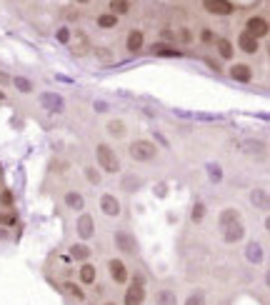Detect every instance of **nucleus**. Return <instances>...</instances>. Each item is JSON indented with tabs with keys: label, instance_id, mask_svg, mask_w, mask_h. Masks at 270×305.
I'll use <instances>...</instances> for the list:
<instances>
[{
	"label": "nucleus",
	"instance_id": "obj_31",
	"mask_svg": "<svg viewBox=\"0 0 270 305\" xmlns=\"http://www.w3.org/2000/svg\"><path fill=\"white\" fill-rule=\"evenodd\" d=\"M0 200H3V205H13V195H10L8 190H5V193L0 195Z\"/></svg>",
	"mask_w": 270,
	"mask_h": 305
},
{
	"label": "nucleus",
	"instance_id": "obj_10",
	"mask_svg": "<svg viewBox=\"0 0 270 305\" xmlns=\"http://www.w3.org/2000/svg\"><path fill=\"white\" fill-rule=\"evenodd\" d=\"M238 45H240V50L243 53H258V38H253V35H248V33H243L238 38Z\"/></svg>",
	"mask_w": 270,
	"mask_h": 305
},
{
	"label": "nucleus",
	"instance_id": "obj_24",
	"mask_svg": "<svg viewBox=\"0 0 270 305\" xmlns=\"http://www.w3.org/2000/svg\"><path fill=\"white\" fill-rule=\"evenodd\" d=\"M235 220H240V215H238V210H223V215H220V225L225 228V225H230V223H235Z\"/></svg>",
	"mask_w": 270,
	"mask_h": 305
},
{
	"label": "nucleus",
	"instance_id": "obj_34",
	"mask_svg": "<svg viewBox=\"0 0 270 305\" xmlns=\"http://www.w3.org/2000/svg\"><path fill=\"white\" fill-rule=\"evenodd\" d=\"M0 100H5V93H3V90H0Z\"/></svg>",
	"mask_w": 270,
	"mask_h": 305
},
{
	"label": "nucleus",
	"instance_id": "obj_29",
	"mask_svg": "<svg viewBox=\"0 0 270 305\" xmlns=\"http://www.w3.org/2000/svg\"><path fill=\"white\" fill-rule=\"evenodd\" d=\"M0 223H3V225H15L18 218H15V215H0Z\"/></svg>",
	"mask_w": 270,
	"mask_h": 305
},
{
	"label": "nucleus",
	"instance_id": "obj_17",
	"mask_svg": "<svg viewBox=\"0 0 270 305\" xmlns=\"http://www.w3.org/2000/svg\"><path fill=\"white\" fill-rule=\"evenodd\" d=\"M155 55H160V58H180L183 53H180L178 48H168V45H155V50H153Z\"/></svg>",
	"mask_w": 270,
	"mask_h": 305
},
{
	"label": "nucleus",
	"instance_id": "obj_2",
	"mask_svg": "<svg viewBox=\"0 0 270 305\" xmlns=\"http://www.w3.org/2000/svg\"><path fill=\"white\" fill-rule=\"evenodd\" d=\"M143 300H145V280H143V275H135L133 285L125 290L123 305H143Z\"/></svg>",
	"mask_w": 270,
	"mask_h": 305
},
{
	"label": "nucleus",
	"instance_id": "obj_3",
	"mask_svg": "<svg viewBox=\"0 0 270 305\" xmlns=\"http://www.w3.org/2000/svg\"><path fill=\"white\" fill-rule=\"evenodd\" d=\"M128 150H130V158L138 160V163H148V160L155 158V152H158L150 140H133Z\"/></svg>",
	"mask_w": 270,
	"mask_h": 305
},
{
	"label": "nucleus",
	"instance_id": "obj_35",
	"mask_svg": "<svg viewBox=\"0 0 270 305\" xmlns=\"http://www.w3.org/2000/svg\"><path fill=\"white\" fill-rule=\"evenodd\" d=\"M103 305H118V303H113V300H108V303H103Z\"/></svg>",
	"mask_w": 270,
	"mask_h": 305
},
{
	"label": "nucleus",
	"instance_id": "obj_21",
	"mask_svg": "<svg viewBox=\"0 0 270 305\" xmlns=\"http://www.w3.org/2000/svg\"><path fill=\"white\" fill-rule=\"evenodd\" d=\"M98 25L105 28V30H110V28L118 25V15H110V13H108V15H100V18H98Z\"/></svg>",
	"mask_w": 270,
	"mask_h": 305
},
{
	"label": "nucleus",
	"instance_id": "obj_12",
	"mask_svg": "<svg viewBox=\"0 0 270 305\" xmlns=\"http://www.w3.org/2000/svg\"><path fill=\"white\" fill-rule=\"evenodd\" d=\"M40 103H43V108H48V110H63V98L60 95H53V93H45V95H40Z\"/></svg>",
	"mask_w": 270,
	"mask_h": 305
},
{
	"label": "nucleus",
	"instance_id": "obj_16",
	"mask_svg": "<svg viewBox=\"0 0 270 305\" xmlns=\"http://www.w3.org/2000/svg\"><path fill=\"white\" fill-rule=\"evenodd\" d=\"M65 205H68V208H73V210H83L85 200H83V195H80V193H68V195H65Z\"/></svg>",
	"mask_w": 270,
	"mask_h": 305
},
{
	"label": "nucleus",
	"instance_id": "obj_32",
	"mask_svg": "<svg viewBox=\"0 0 270 305\" xmlns=\"http://www.w3.org/2000/svg\"><path fill=\"white\" fill-rule=\"evenodd\" d=\"M58 38L63 40V43H68V30H65V28H60V30H58Z\"/></svg>",
	"mask_w": 270,
	"mask_h": 305
},
{
	"label": "nucleus",
	"instance_id": "obj_5",
	"mask_svg": "<svg viewBox=\"0 0 270 305\" xmlns=\"http://www.w3.org/2000/svg\"><path fill=\"white\" fill-rule=\"evenodd\" d=\"M203 5L213 15H230L233 13V5L228 0H203Z\"/></svg>",
	"mask_w": 270,
	"mask_h": 305
},
{
	"label": "nucleus",
	"instance_id": "obj_28",
	"mask_svg": "<svg viewBox=\"0 0 270 305\" xmlns=\"http://www.w3.org/2000/svg\"><path fill=\"white\" fill-rule=\"evenodd\" d=\"M185 305H205V298L198 293V295H190L188 300H185Z\"/></svg>",
	"mask_w": 270,
	"mask_h": 305
},
{
	"label": "nucleus",
	"instance_id": "obj_36",
	"mask_svg": "<svg viewBox=\"0 0 270 305\" xmlns=\"http://www.w3.org/2000/svg\"><path fill=\"white\" fill-rule=\"evenodd\" d=\"M78 3H90V0H78Z\"/></svg>",
	"mask_w": 270,
	"mask_h": 305
},
{
	"label": "nucleus",
	"instance_id": "obj_1",
	"mask_svg": "<svg viewBox=\"0 0 270 305\" xmlns=\"http://www.w3.org/2000/svg\"><path fill=\"white\" fill-rule=\"evenodd\" d=\"M95 158H98V165H100L105 173H118V170H120L118 152L113 150L110 145H105V143H98V148H95Z\"/></svg>",
	"mask_w": 270,
	"mask_h": 305
},
{
	"label": "nucleus",
	"instance_id": "obj_33",
	"mask_svg": "<svg viewBox=\"0 0 270 305\" xmlns=\"http://www.w3.org/2000/svg\"><path fill=\"white\" fill-rule=\"evenodd\" d=\"M8 83H10V78L5 73H0V85H8Z\"/></svg>",
	"mask_w": 270,
	"mask_h": 305
},
{
	"label": "nucleus",
	"instance_id": "obj_11",
	"mask_svg": "<svg viewBox=\"0 0 270 305\" xmlns=\"http://www.w3.org/2000/svg\"><path fill=\"white\" fill-rule=\"evenodd\" d=\"M243 235H245V228L240 225V220L225 225V240H228V243H235V240H240Z\"/></svg>",
	"mask_w": 270,
	"mask_h": 305
},
{
	"label": "nucleus",
	"instance_id": "obj_27",
	"mask_svg": "<svg viewBox=\"0 0 270 305\" xmlns=\"http://www.w3.org/2000/svg\"><path fill=\"white\" fill-rule=\"evenodd\" d=\"M203 215H205V205H203V203H195V205H193V215H190V218L198 223V220H203Z\"/></svg>",
	"mask_w": 270,
	"mask_h": 305
},
{
	"label": "nucleus",
	"instance_id": "obj_20",
	"mask_svg": "<svg viewBox=\"0 0 270 305\" xmlns=\"http://www.w3.org/2000/svg\"><path fill=\"white\" fill-rule=\"evenodd\" d=\"M130 10L128 0H110V15H125Z\"/></svg>",
	"mask_w": 270,
	"mask_h": 305
},
{
	"label": "nucleus",
	"instance_id": "obj_30",
	"mask_svg": "<svg viewBox=\"0 0 270 305\" xmlns=\"http://www.w3.org/2000/svg\"><path fill=\"white\" fill-rule=\"evenodd\" d=\"M85 175H88L90 183H98V180H100V175H98V173H95L93 168H88V170H85Z\"/></svg>",
	"mask_w": 270,
	"mask_h": 305
},
{
	"label": "nucleus",
	"instance_id": "obj_8",
	"mask_svg": "<svg viewBox=\"0 0 270 305\" xmlns=\"http://www.w3.org/2000/svg\"><path fill=\"white\" fill-rule=\"evenodd\" d=\"M230 75L240 80V83H250L253 80V70H250V65H245V63H238V65H233L230 68Z\"/></svg>",
	"mask_w": 270,
	"mask_h": 305
},
{
	"label": "nucleus",
	"instance_id": "obj_25",
	"mask_svg": "<svg viewBox=\"0 0 270 305\" xmlns=\"http://www.w3.org/2000/svg\"><path fill=\"white\" fill-rule=\"evenodd\" d=\"M70 255L78 258V260H85V258L90 255V250L85 248V245H73V248H70Z\"/></svg>",
	"mask_w": 270,
	"mask_h": 305
},
{
	"label": "nucleus",
	"instance_id": "obj_7",
	"mask_svg": "<svg viewBox=\"0 0 270 305\" xmlns=\"http://www.w3.org/2000/svg\"><path fill=\"white\" fill-rule=\"evenodd\" d=\"M108 268H110V275H113V280H115V283H125V280H128V268H125V263H123V260L113 258V260L108 263Z\"/></svg>",
	"mask_w": 270,
	"mask_h": 305
},
{
	"label": "nucleus",
	"instance_id": "obj_19",
	"mask_svg": "<svg viewBox=\"0 0 270 305\" xmlns=\"http://www.w3.org/2000/svg\"><path fill=\"white\" fill-rule=\"evenodd\" d=\"M215 45H218V53H220V55H223L225 60H230V58H233V43H230V40L220 38V40H218Z\"/></svg>",
	"mask_w": 270,
	"mask_h": 305
},
{
	"label": "nucleus",
	"instance_id": "obj_22",
	"mask_svg": "<svg viewBox=\"0 0 270 305\" xmlns=\"http://www.w3.org/2000/svg\"><path fill=\"white\" fill-rule=\"evenodd\" d=\"M108 133L115 135V138H123V135H125V123L123 120H110L108 123Z\"/></svg>",
	"mask_w": 270,
	"mask_h": 305
},
{
	"label": "nucleus",
	"instance_id": "obj_26",
	"mask_svg": "<svg viewBox=\"0 0 270 305\" xmlns=\"http://www.w3.org/2000/svg\"><path fill=\"white\" fill-rule=\"evenodd\" d=\"M15 88L20 93H30L33 90V83H30L28 78H15Z\"/></svg>",
	"mask_w": 270,
	"mask_h": 305
},
{
	"label": "nucleus",
	"instance_id": "obj_18",
	"mask_svg": "<svg viewBox=\"0 0 270 305\" xmlns=\"http://www.w3.org/2000/svg\"><path fill=\"white\" fill-rule=\"evenodd\" d=\"M155 303L158 305H178V298H175V293H170V290H160V293L155 295Z\"/></svg>",
	"mask_w": 270,
	"mask_h": 305
},
{
	"label": "nucleus",
	"instance_id": "obj_9",
	"mask_svg": "<svg viewBox=\"0 0 270 305\" xmlns=\"http://www.w3.org/2000/svg\"><path fill=\"white\" fill-rule=\"evenodd\" d=\"M115 245L123 253H135V238L130 233H115Z\"/></svg>",
	"mask_w": 270,
	"mask_h": 305
},
{
	"label": "nucleus",
	"instance_id": "obj_13",
	"mask_svg": "<svg viewBox=\"0 0 270 305\" xmlns=\"http://www.w3.org/2000/svg\"><path fill=\"white\" fill-rule=\"evenodd\" d=\"M143 43H145V38H143V33H140V30L128 33V40H125V45H128V50H130V53H138V50L143 48Z\"/></svg>",
	"mask_w": 270,
	"mask_h": 305
},
{
	"label": "nucleus",
	"instance_id": "obj_6",
	"mask_svg": "<svg viewBox=\"0 0 270 305\" xmlns=\"http://www.w3.org/2000/svg\"><path fill=\"white\" fill-rule=\"evenodd\" d=\"M100 210L105 215H110V218H115V215H120V203L115 195H103L100 198Z\"/></svg>",
	"mask_w": 270,
	"mask_h": 305
},
{
	"label": "nucleus",
	"instance_id": "obj_15",
	"mask_svg": "<svg viewBox=\"0 0 270 305\" xmlns=\"http://www.w3.org/2000/svg\"><path fill=\"white\" fill-rule=\"evenodd\" d=\"M78 235H80V238H90V235H93V218H90V215H83V218L78 220Z\"/></svg>",
	"mask_w": 270,
	"mask_h": 305
},
{
	"label": "nucleus",
	"instance_id": "obj_23",
	"mask_svg": "<svg viewBox=\"0 0 270 305\" xmlns=\"http://www.w3.org/2000/svg\"><path fill=\"white\" fill-rule=\"evenodd\" d=\"M63 290L65 293H70L73 298H78V300H83L85 295H83V288L80 285H75V283H63Z\"/></svg>",
	"mask_w": 270,
	"mask_h": 305
},
{
	"label": "nucleus",
	"instance_id": "obj_4",
	"mask_svg": "<svg viewBox=\"0 0 270 305\" xmlns=\"http://www.w3.org/2000/svg\"><path fill=\"white\" fill-rule=\"evenodd\" d=\"M245 33L248 35H253V38H263L265 33H268V20L265 18H250L248 23H245Z\"/></svg>",
	"mask_w": 270,
	"mask_h": 305
},
{
	"label": "nucleus",
	"instance_id": "obj_14",
	"mask_svg": "<svg viewBox=\"0 0 270 305\" xmlns=\"http://www.w3.org/2000/svg\"><path fill=\"white\" fill-rule=\"evenodd\" d=\"M95 278H98L95 265H90V263L80 265V283H83V285H93V283H95Z\"/></svg>",
	"mask_w": 270,
	"mask_h": 305
}]
</instances>
